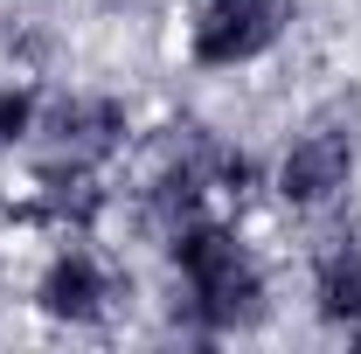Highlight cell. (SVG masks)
<instances>
[{"label": "cell", "instance_id": "1", "mask_svg": "<svg viewBox=\"0 0 361 354\" xmlns=\"http://www.w3.org/2000/svg\"><path fill=\"white\" fill-rule=\"evenodd\" d=\"M174 264L195 299V326L202 334H236L264 319V271L243 250V236L223 222H188L174 236Z\"/></svg>", "mask_w": 361, "mask_h": 354}, {"label": "cell", "instance_id": "2", "mask_svg": "<svg viewBox=\"0 0 361 354\" xmlns=\"http://www.w3.org/2000/svg\"><path fill=\"white\" fill-rule=\"evenodd\" d=\"M285 0H209L202 21H195V63L229 70V63H250L285 35Z\"/></svg>", "mask_w": 361, "mask_h": 354}, {"label": "cell", "instance_id": "3", "mask_svg": "<svg viewBox=\"0 0 361 354\" xmlns=\"http://www.w3.org/2000/svg\"><path fill=\"white\" fill-rule=\"evenodd\" d=\"M126 133H133V118H126L118 97H63L42 126L56 167H97V160H111L126 146Z\"/></svg>", "mask_w": 361, "mask_h": 354}, {"label": "cell", "instance_id": "4", "mask_svg": "<svg viewBox=\"0 0 361 354\" xmlns=\"http://www.w3.org/2000/svg\"><path fill=\"white\" fill-rule=\"evenodd\" d=\"M348 174H355V133L319 126V133L292 139V153L278 160V195L292 209H319V202H334L348 188Z\"/></svg>", "mask_w": 361, "mask_h": 354}, {"label": "cell", "instance_id": "5", "mask_svg": "<svg viewBox=\"0 0 361 354\" xmlns=\"http://www.w3.org/2000/svg\"><path fill=\"white\" fill-rule=\"evenodd\" d=\"M35 306L49 319H63V326H97L104 306H111V278H104V264L90 250H63L35 285Z\"/></svg>", "mask_w": 361, "mask_h": 354}, {"label": "cell", "instance_id": "6", "mask_svg": "<svg viewBox=\"0 0 361 354\" xmlns=\"http://www.w3.org/2000/svg\"><path fill=\"white\" fill-rule=\"evenodd\" d=\"M313 299L326 326H355L361 319V243H334L313 271Z\"/></svg>", "mask_w": 361, "mask_h": 354}, {"label": "cell", "instance_id": "7", "mask_svg": "<svg viewBox=\"0 0 361 354\" xmlns=\"http://www.w3.org/2000/svg\"><path fill=\"white\" fill-rule=\"evenodd\" d=\"M28 133H35V97H28L21 84H0V160H7Z\"/></svg>", "mask_w": 361, "mask_h": 354}, {"label": "cell", "instance_id": "8", "mask_svg": "<svg viewBox=\"0 0 361 354\" xmlns=\"http://www.w3.org/2000/svg\"><path fill=\"white\" fill-rule=\"evenodd\" d=\"M355 348H361V319H355Z\"/></svg>", "mask_w": 361, "mask_h": 354}]
</instances>
